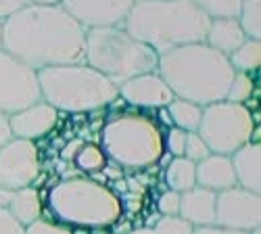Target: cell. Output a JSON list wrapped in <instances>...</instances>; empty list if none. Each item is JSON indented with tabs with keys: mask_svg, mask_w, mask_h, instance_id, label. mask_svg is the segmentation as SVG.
<instances>
[{
	"mask_svg": "<svg viewBox=\"0 0 261 234\" xmlns=\"http://www.w3.org/2000/svg\"><path fill=\"white\" fill-rule=\"evenodd\" d=\"M0 48L34 71L84 63L86 30L63 7L28 5L3 21Z\"/></svg>",
	"mask_w": 261,
	"mask_h": 234,
	"instance_id": "6da1fadb",
	"label": "cell"
},
{
	"mask_svg": "<svg viewBox=\"0 0 261 234\" xmlns=\"http://www.w3.org/2000/svg\"><path fill=\"white\" fill-rule=\"evenodd\" d=\"M157 75L176 98L207 107L226 100L234 69L228 57L199 42L159 55Z\"/></svg>",
	"mask_w": 261,
	"mask_h": 234,
	"instance_id": "7a4b0ae2",
	"label": "cell"
},
{
	"mask_svg": "<svg viewBox=\"0 0 261 234\" xmlns=\"http://www.w3.org/2000/svg\"><path fill=\"white\" fill-rule=\"evenodd\" d=\"M211 17L192 0H136L121 28L157 57L205 42Z\"/></svg>",
	"mask_w": 261,
	"mask_h": 234,
	"instance_id": "3957f363",
	"label": "cell"
},
{
	"mask_svg": "<svg viewBox=\"0 0 261 234\" xmlns=\"http://www.w3.org/2000/svg\"><path fill=\"white\" fill-rule=\"evenodd\" d=\"M40 96L53 109L65 113H88L117 98V86L86 63L38 69Z\"/></svg>",
	"mask_w": 261,
	"mask_h": 234,
	"instance_id": "277c9868",
	"label": "cell"
},
{
	"mask_svg": "<svg viewBox=\"0 0 261 234\" xmlns=\"http://www.w3.org/2000/svg\"><path fill=\"white\" fill-rule=\"evenodd\" d=\"M48 209L57 224L67 228H109L121 218L123 203L109 186L69 178L48 190Z\"/></svg>",
	"mask_w": 261,
	"mask_h": 234,
	"instance_id": "5b68a950",
	"label": "cell"
},
{
	"mask_svg": "<svg viewBox=\"0 0 261 234\" xmlns=\"http://www.w3.org/2000/svg\"><path fill=\"white\" fill-rule=\"evenodd\" d=\"M157 53L134 40L121 25L86 30L84 63L115 86L142 73L157 71Z\"/></svg>",
	"mask_w": 261,
	"mask_h": 234,
	"instance_id": "8992f818",
	"label": "cell"
},
{
	"mask_svg": "<svg viewBox=\"0 0 261 234\" xmlns=\"http://www.w3.org/2000/svg\"><path fill=\"white\" fill-rule=\"evenodd\" d=\"M107 161L123 169H146L165 155L163 132L153 117L125 113L109 119L100 132Z\"/></svg>",
	"mask_w": 261,
	"mask_h": 234,
	"instance_id": "52a82bcc",
	"label": "cell"
},
{
	"mask_svg": "<svg viewBox=\"0 0 261 234\" xmlns=\"http://www.w3.org/2000/svg\"><path fill=\"white\" fill-rule=\"evenodd\" d=\"M255 132L253 113L238 102H213L203 107L197 134L205 140L213 155L230 157L243 144L251 142Z\"/></svg>",
	"mask_w": 261,
	"mask_h": 234,
	"instance_id": "ba28073f",
	"label": "cell"
},
{
	"mask_svg": "<svg viewBox=\"0 0 261 234\" xmlns=\"http://www.w3.org/2000/svg\"><path fill=\"white\" fill-rule=\"evenodd\" d=\"M38 100L42 96L36 71L0 48V113L13 115Z\"/></svg>",
	"mask_w": 261,
	"mask_h": 234,
	"instance_id": "9c48e42d",
	"label": "cell"
},
{
	"mask_svg": "<svg viewBox=\"0 0 261 234\" xmlns=\"http://www.w3.org/2000/svg\"><path fill=\"white\" fill-rule=\"evenodd\" d=\"M40 174V151L34 140L11 138L0 146V188L19 190L36 182Z\"/></svg>",
	"mask_w": 261,
	"mask_h": 234,
	"instance_id": "30bf717a",
	"label": "cell"
},
{
	"mask_svg": "<svg viewBox=\"0 0 261 234\" xmlns=\"http://www.w3.org/2000/svg\"><path fill=\"white\" fill-rule=\"evenodd\" d=\"M213 226L253 232L261 226V197L241 186H232L222 193H215Z\"/></svg>",
	"mask_w": 261,
	"mask_h": 234,
	"instance_id": "8fae6325",
	"label": "cell"
},
{
	"mask_svg": "<svg viewBox=\"0 0 261 234\" xmlns=\"http://www.w3.org/2000/svg\"><path fill=\"white\" fill-rule=\"evenodd\" d=\"M136 0H63L67 11L84 30L121 25Z\"/></svg>",
	"mask_w": 261,
	"mask_h": 234,
	"instance_id": "7c38bea8",
	"label": "cell"
},
{
	"mask_svg": "<svg viewBox=\"0 0 261 234\" xmlns=\"http://www.w3.org/2000/svg\"><path fill=\"white\" fill-rule=\"evenodd\" d=\"M117 96H121L125 102L134 105V107L146 109H165L176 98L167 88V84L157 75V71L142 73L123 82L121 86H117Z\"/></svg>",
	"mask_w": 261,
	"mask_h": 234,
	"instance_id": "4fadbf2b",
	"label": "cell"
},
{
	"mask_svg": "<svg viewBox=\"0 0 261 234\" xmlns=\"http://www.w3.org/2000/svg\"><path fill=\"white\" fill-rule=\"evenodd\" d=\"M57 121H59V111L53 109L48 102L38 100L30 105V107L9 115V130L13 138L38 140L53 132Z\"/></svg>",
	"mask_w": 261,
	"mask_h": 234,
	"instance_id": "5bb4252c",
	"label": "cell"
},
{
	"mask_svg": "<svg viewBox=\"0 0 261 234\" xmlns=\"http://www.w3.org/2000/svg\"><path fill=\"white\" fill-rule=\"evenodd\" d=\"M194 176H197V186L211 190V193H222V190L236 186L232 161L226 155L211 153L203 161L194 163Z\"/></svg>",
	"mask_w": 261,
	"mask_h": 234,
	"instance_id": "9a60e30c",
	"label": "cell"
},
{
	"mask_svg": "<svg viewBox=\"0 0 261 234\" xmlns=\"http://www.w3.org/2000/svg\"><path fill=\"white\" fill-rule=\"evenodd\" d=\"M232 169L236 176V186L251 193H261V146L259 142H247L230 155Z\"/></svg>",
	"mask_w": 261,
	"mask_h": 234,
	"instance_id": "2e32d148",
	"label": "cell"
},
{
	"mask_svg": "<svg viewBox=\"0 0 261 234\" xmlns=\"http://www.w3.org/2000/svg\"><path fill=\"white\" fill-rule=\"evenodd\" d=\"M178 216L186 220L192 228L213 226L215 222V193L194 186L180 195V209Z\"/></svg>",
	"mask_w": 261,
	"mask_h": 234,
	"instance_id": "e0dca14e",
	"label": "cell"
},
{
	"mask_svg": "<svg viewBox=\"0 0 261 234\" xmlns=\"http://www.w3.org/2000/svg\"><path fill=\"white\" fill-rule=\"evenodd\" d=\"M245 40L247 36L241 30V25H238L236 17H215L209 23L205 44L217 53H222L224 57H230Z\"/></svg>",
	"mask_w": 261,
	"mask_h": 234,
	"instance_id": "ac0fdd59",
	"label": "cell"
},
{
	"mask_svg": "<svg viewBox=\"0 0 261 234\" xmlns=\"http://www.w3.org/2000/svg\"><path fill=\"white\" fill-rule=\"evenodd\" d=\"M7 211H9V214L21 226L28 228L30 224H34L36 220H40V216H42V199H40V193H38L36 188H32V186L13 190L11 201L7 205Z\"/></svg>",
	"mask_w": 261,
	"mask_h": 234,
	"instance_id": "d6986e66",
	"label": "cell"
},
{
	"mask_svg": "<svg viewBox=\"0 0 261 234\" xmlns=\"http://www.w3.org/2000/svg\"><path fill=\"white\" fill-rule=\"evenodd\" d=\"M167 115L169 121L173 123V127H180L184 132H197L199 123H201V115H203V107L182 98H173L167 105Z\"/></svg>",
	"mask_w": 261,
	"mask_h": 234,
	"instance_id": "ffe728a7",
	"label": "cell"
},
{
	"mask_svg": "<svg viewBox=\"0 0 261 234\" xmlns=\"http://www.w3.org/2000/svg\"><path fill=\"white\" fill-rule=\"evenodd\" d=\"M165 182L173 193H186V190L197 186V176H194V163L186 157H173L165 167Z\"/></svg>",
	"mask_w": 261,
	"mask_h": 234,
	"instance_id": "44dd1931",
	"label": "cell"
},
{
	"mask_svg": "<svg viewBox=\"0 0 261 234\" xmlns=\"http://www.w3.org/2000/svg\"><path fill=\"white\" fill-rule=\"evenodd\" d=\"M228 63H230V67L234 69V73L257 71L259 63H261V40L247 38L243 44L228 57Z\"/></svg>",
	"mask_w": 261,
	"mask_h": 234,
	"instance_id": "7402d4cb",
	"label": "cell"
},
{
	"mask_svg": "<svg viewBox=\"0 0 261 234\" xmlns=\"http://www.w3.org/2000/svg\"><path fill=\"white\" fill-rule=\"evenodd\" d=\"M236 21L247 38L261 40V0H241Z\"/></svg>",
	"mask_w": 261,
	"mask_h": 234,
	"instance_id": "603a6c76",
	"label": "cell"
},
{
	"mask_svg": "<svg viewBox=\"0 0 261 234\" xmlns=\"http://www.w3.org/2000/svg\"><path fill=\"white\" fill-rule=\"evenodd\" d=\"M73 163L84 174H98L107 165V157L98 144H82L73 153Z\"/></svg>",
	"mask_w": 261,
	"mask_h": 234,
	"instance_id": "cb8c5ba5",
	"label": "cell"
},
{
	"mask_svg": "<svg viewBox=\"0 0 261 234\" xmlns=\"http://www.w3.org/2000/svg\"><path fill=\"white\" fill-rule=\"evenodd\" d=\"M199 5L211 19L215 17H236L241 9V0H192Z\"/></svg>",
	"mask_w": 261,
	"mask_h": 234,
	"instance_id": "d4e9b609",
	"label": "cell"
},
{
	"mask_svg": "<svg viewBox=\"0 0 261 234\" xmlns=\"http://www.w3.org/2000/svg\"><path fill=\"white\" fill-rule=\"evenodd\" d=\"M253 94V80L249 77V73H234L230 88H228V102H238L243 105L245 100H249Z\"/></svg>",
	"mask_w": 261,
	"mask_h": 234,
	"instance_id": "484cf974",
	"label": "cell"
},
{
	"mask_svg": "<svg viewBox=\"0 0 261 234\" xmlns=\"http://www.w3.org/2000/svg\"><path fill=\"white\" fill-rule=\"evenodd\" d=\"M150 230L153 234H192V226L180 216H161Z\"/></svg>",
	"mask_w": 261,
	"mask_h": 234,
	"instance_id": "4316f807",
	"label": "cell"
},
{
	"mask_svg": "<svg viewBox=\"0 0 261 234\" xmlns=\"http://www.w3.org/2000/svg\"><path fill=\"white\" fill-rule=\"evenodd\" d=\"M211 151H209V146L205 144V140L197 134V132H188L186 134V148H184V157L192 163H199L203 161L205 157H209Z\"/></svg>",
	"mask_w": 261,
	"mask_h": 234,
	"instance_id": "83f0119b",
	"label": "cell"
},
{
	"mask_svg": "<svg viewBox=\"0 0 261 234\" xmlns=\"http://www.w3.org/2000/svg\"><path fill=\"white\" fill-rule=\"evenodd\" d=\"M186 134L180 127H171L167 134H163V146L167 148V153L171 157H184V148H186Z\"/></svg>",
	"mask_w": 261,
	"mask_h": 234,
	"instance_id": "f1b7e54d",
	"label": "cell"
},
{
	"mask_svg": "<svg viewBox=\"0 0 261 234\" xmlns=\"http://www.w3.org/2000/svg\"><path fill=\"white\" fill-rule=\"evenodd\" d=\"M25 234H73V230L67 228V226H63V224L40 218V220H36L34 224H30L25 228Z\"/></svg>",
	"mask_w": 261,
	"mask_h": 234,
	"instance_id": "f546056e",
	"label": "cell"
},
{
	"mask_svg": "<svg viewBox=\"0 0 261 234\" xmlns=\"http://www.w3.org/2000/svg\"><path fill=\"white\" fill-rule=\"evenodd\" d=\"M157 209H159L161 216H178V209H180V193L165 190V193L157 199Z\"/></svg>",
	"mask_w": 261,
	"mask_h": 234,
	"instance_id": "4dcf8cb0",
	"label": "cell"
},
{
	"mask_svg": "<svg viewBox=\"0 0 261 234\" xmlns=\"http://www.w3.org/2000/svg\"><path fill=\"white\" fill-rule=\"evenodd\" d=\"M0 234H25V228L7 209H0Z\"/></svg>",
	"mask_w": 261,
	"mask_h": 234,
	"instance_id": "1f68e13d",
	"label": "cell"
},
{
	"mask_svg": "<svg viewBox=\"0 0 261 234\" xmlns=\"http://www.w3.org/2000/svg\"><path fill=\"white\" fill-rule=\"evenodd\" d=\"M28 0H0V19H9L11 15H15L17 11H21L23 7H28Z\"/></svg>",
	"mask_w": 261,
	"mask_h": 234,
	"instance_id": "d6a6232c",
	"label": "cell"
},
{
	"mask_svg": "<svg viewBox=\"0 0 261 234\" xmlns=\"http://www.w3.org/2000/svg\"><path fill=\"white\" fill-rule=\"evenodd\" d=\"M192 234H249V232L228 230V228H220V226H203V228H192Z\"/></svg>",
	"mask_w": 261,
	"mask_h": 234,
	"instance_id": "836d02e7",
	"label": "cell"
},
{
	"mask_svg": "<svg viewBox=\"0 0 261 234\" xmlns=\"http://www.w3.org/2000/svg\"><path fill=\"white\" fill-rule=\"evenodd\" d=\"M11 130H9V115L5 113H0V146L7 144L11 140Z\"/></svg>",
	"mask_w": 261,
	"mask_h": 234,
	"instance_id": "e575fe53",
	"label": "cell"
},
{
	"mask_svg": "<svg viewBox=\"0 0 261 234\" xmlns=\"http://www.w3.org/2000/svg\"><path fill=\"white\" fill-rule=\"evenodd\" d=\"M28 3L36 7H61L63 0H28Z\"/></svg>",
	"mask_w": 261,
	"mask_h": 234,
	"instance_id": "d590c367",
	"label": "cell"
},
{
	"mask_svg": "<svg viewBox=\"0 0 261 234\" xmlns=\"http://www.w3.org/2000/svg\"><path fill=\"white\" fill-rule=\"evenodd\" d=\"M129 234H153V230H150V228H136V230H132Z\"/></svg>",
	"mask_w": 261,
	"mask_h": 234,
	"instance_id": "8d00e7d4",
	"label": "cell"
},
{
	"mask_svg": "<svg viewBox=\"0 0 261 234\" xmlns=\"http://www.w3.org/2000/svg\"><path fill=\"white\" fill-rule=\"evenodd\" d=\"M0 42H3V19H0Z\"/></svg>",
	"mask_w": 261,
	"mask_h": 234,
	"instance_id": "74e56055",
	"label": "cell"
}]
</instances>
